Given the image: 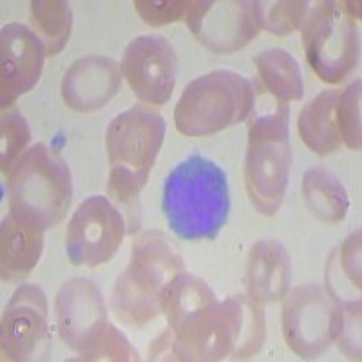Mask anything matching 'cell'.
<instances>
[{
  "label": "cell",
  "mask_w": 362,
  "mask_h": 362,
  "mask_svg": "<svg viewBox=\"0 0 362 362\" xmlns=\"http://www.w3.org/2000/svg\"><path fill=\"white\" fill-rule=\"evenodd\" d=\"M148 358H151V361H180L176 341H174V335L170 329L169 332H165L161 337H158L154 346H151Z\"/></svg>",
  "instance_id": "cell-29"
},
{
  "label": "cell",
  "mask_w": 362,
  "mask_h": 362,
  "mask_svg": "<svg viewBox=\"0 0 362 362\" xmlns=\"http://www.w3.org/2000/svg\"><path fill=\"white\" fill-rule=\"evenodd\" d=\"M73 13L64 0H38L31 2V24L35 33L42 38L47 54L64 49L71 35Z\"/></svg>",
  "instance_id": "cell-21"
},
{
  "label": "cell",
  "mask_w": 362,
  "mask_h": 362,
  "mask_svg": "<svg viewBox=\"0 0 362 362\" xmlns=\"http://www.w3.org/2000/svg\"><path fill=\"white\" fill-rule=\"evenodd\" d=\"M54 313L60 337L76 354H82L109 322L102 292L83 277H74L60 288Z\"/></svg>",
  "instance_id": "cell-14"
},
{
  "label": "cell",
  "mask_w": 362,
  "mask_h": 362,
  "mask_svg": "<svg viewBox=\"0 0 362 362\" xmlns=\"http://www.w3.org/2000/svg\"><path fill=\"white\" fill-rule=\"evenodd\" d=\"M122 73L138 98L151 105H163L176 86V51L160 35H141L127 45Z\"/></svg>",
  "instance_id": "cell-12"
},
{
  "label": "cell",
  "mask_w": 362,
  "mask_h": 362,
  "mask_svg": "<svg viewBox=\"0 0 362 362\" xmlns=\"http://www.w3.org/2000/svg\"><path fill=\"white\" fill-rule=\"evenodd\" d=\"M337 300L335 341L350 358L361 357V299Z\"/></svg>",
  "instance_id": "cell-26"
},
{
  "label": "cell",
  "mask_w": 362,
  "mask_h": 362,
  "mask_svg": "<svg viewBox=\"0 0 362 362\" xmlns=\"http://www.w3.org/2000/svg\"><path fill=\"white\" fill-rule=\"evenodd\" d=\"M337 127L341 140L350 148L361 151V80L358 78L339 95Z\"/></svg>",
  "instance_id": "cell-25"
},
{
  "label": "cell",
  "mask_w": 362,
  "mask_h": 362,
  "mask_svg": "<svg viewBox=\"0 0 362 362\" xmlns=\"http://www.w3.org/2000/svg\"><path fill=\"white\" fill-rule=\"evenodd\" d=\"M165 138V119L153 109L134 105L116 116L105 132L111 174L107 189L116 203L129 205L148 180Z\"/></svg>",
  "instance_id": "cell-5"
},
{
  "label": "cell",
  "mask_w": 362,
  "mask_h": 362,
  "mask_svg": "<svg viewBox=\"0 0 362 362\" xmlns=\"http://www.w3.org/2000/svg\"><path fill=\"white\" fill-rule=\"evenodd\" d=\"M303 196L310 214L325 223H339L344 219L350 199L334 173L325 167L308 170L303 177Z\"/></svg>",
  "instance_id": "cell-19"
},
{
  "label": "cell",
  "mask_w": 362,
  "mask_h": 362,
  "mask_svg": "<svg viewBox=\"0 0 362 362\" xmlns=\"http://www.w3.org/2000/svg\"><path fill=\"white\" fill-rule=\"evenodd\" d=\"M290 259L283 245L272 239L254 245L247 263V286L252 300L268 305L283 299L290 286Z\"/></svg>",
  "instance_id": "cell-16"
},
{
  "label": "cell",
  "mask_w": 362,
  "mask_h": 362,
  "mask_svg": "<svg viewBox=\"0 0 362 362\" xmlns=\"http://www.w3.org/2000/svg\"><path fill=\"white\" fill-rule=\"evenodd\" d=\"M183 259L161 232H144L134 239L127 270L112 292V312L119 321L145 326L161 312L163 293L183 272Z\"/></svg>",
  "instance_id": "cell-3"
},
{
  "label": "cell",
  "mask_w": 362,
  "mask_h": 362,
  "mask_svg": "<svg viewBox=\"0 0 362 362\" xmlns=\"http://www.w3.org/2000/svg\"><path fill=\"white\" fill-rule=\"evenodd\" d=\"M2 354L9 361H38L49 351V308L40 286L22 284L2 315Z\"/></svg>",
  "instance_id": "cell-10"
},
{
  "label": "cell",
  "mask_w": 362,
  "mask_h": 362,
  "mask_svg": "<svg viewBox=\"0 0 362 362\" xmlns=\"http://www.w3.org/2000/svg\"><path fill=\"white\" fill-rule=\"evenodd\" d=\"M264 89L281 102L300 100L305 95L299 62L284 49H267L255 58Z\"/></svg>",
  "instance_id": "cell-20"
},
{
  "label": "cell",
  "mask_w": 362,
  "mask_h": 362,
  "mask_svg": "<svg viewBox=\"0 0 362 362\" xmlns=\"http://www.w3.org/2000/svg\"><path fill=\"white\" fill-rule=\"evenodd\" d=\"M125 235L124 216L103 196H90L74 210L66 234L67 257L76 267L112 259Z\"/></svg>",
  "instance_id": "cell-8"
},
{
  "label": "cell",
  "mask_w": 362,
  "mask_h": 362,
  "mask_svg": "<svg viewBox=\"0 0 362 362\" xmlns=\"http://www.w3.org/2000/svg\"><path fill=\"white\" fill-rule=\"evenodd\" d=\"M192 2L187 0H169V2H156V0H136L134 8L141 21L148 25L173 24L190 9Z\"/></svg>",
  "instance_id": "cell-27"
},
{
  "label": "cell",
  "mask_w": 362,
  "mask_h": 362,
  "mask_svg": "<svg viewBox=\"0 0 362 362\" xmlns=\"http://www.w3.org/2000/svg\"><path fill=\"white\" fill-rule=\"evenodd\" d=\"M8 189L13 218L42 230L62 221L73 198L69 167L44 144L33 145L13 165Z\"/></svg>",
  "instance_id": "cell-4"
},
{
  "label": "cell",
  "mask_w": 362,
  "mask_h": 362,
  "mask_svg": "<svg viewBox=\"0 0 362 362\" xmlns=\"http://www.w3.org/2000/svg\"><path fill=\"white\" fill-rule=\"evenodd\" d=\"M358 2H315L310 4L303 24L306 60L317 76L339 83L357 67L361 54Z\"/></svg>",
  "instance_id": "cell-7"
},
{
  "label": "cell",
  "mask_w": 362,
  "mask_h": 362,
  "mask_svg": "<svg viewBox=\"0 0 362 362\" xmlns=\"http://www.w3.org/2000/svg\"><path fill=\"white\" fill-rule=\"evenodd\" d=\"M187 25L214 53H234L254 40L261 29L255 2L247 0L192 2L187 11Z\"/></svg>",
  "instance_id": "cell-11"
},
{
  "label": "cell",
  "mask_w": 362,
  "mask_h": 362,
  "mask_svg": "<svg viewBox=\"0 0 362 362\" xmlns=\"http://www.w3.org/2000/svg\"><path fill=\"white\" fill-rule=\"evenodd\" d=\"M339 255V268L342 276L350 279L351 286L361 290V232L357 230L348 238Z\"/></svg>",
  "instance_id": "cell-28"
},
{
  "label": "cell",
  "mask_w": 362,
  "mask_h": 362,
  "mask_svg": "<svg viewBox=\"0 0 362 362\" xmlns=\"http://www.w3.org/2000/svg\"><path fill=\"white\" fill-rule=\"evenodd\" d=\"M254 98V86L243 74L225 69L206 73L181 93L174 111L176 129L185 136L214 134L247 119Z\"/></svg>",
  "instance_id": "cell-6"
},
{
  "label": "cell",
  "mask_w": 362,
  "mask_h": 362,
  "mask_svg": "<svg viewBox=\"0 0 362 362\" xmlns=\"http://www.w3.org/2000/svg\"><path fill=\"white\" fill-rule=\"evenodd\" d=\"M337 300L321 286H299L283 308V332L288 346L300 357H319L335 341Z\"/></svg>",
  "instance_id": "cell-9"
},
{
  "label": "cell",
  "mask_w": 362,
  "mask_h": 362,
  "mask_svg": "<svg viewBox=\"0 0 362 362\" xmlns=\"http://www.w3.org/2000/svg\"><path fill=\"white\" fill-rule=\"evenodd\" d=\"M78 358L80 361H140L127 337L111 322H107L98 337L82 354H78Z\"/></svg>",
  "instance_id": "cell-24"
},
{
  "label": "cell",
  "mask_w": 362,
  "mask_h": 362,
  "mask_svg": "<svg viewBox=\"0 0 362 362\" xmlns=\"http://www.w3.org/2000/svg\"><path fill=\"white\" fill-rule=\"evenodd\" d=\"M119 71L122 67L107 57H86L74 62L64 76V102L73 111H98L118 93Z\"/></svg>",
  "instance_id": "cell-15"
},
{
  "label": "cell",
  "mask_w": 362,
  "mask_h": 362,
  "mask_svg": "<svg viewBox=\"0 0 362 362\" xmlns=\"http://www.w3.org/2000/svg\"><path fill=\"white\" fill-rule=\"evenodd\" d=\"M261 29L274 35H288L303 28L310 2H255Z\"/></svg>",
  "instance_id": "cell-22"
},
{
  "label": "cell",
  "mask_w": 362,
  "mask_h": 362,
  "mask_svg": "<svg viewBox=\"0 0 362 362\" xmlns=\"http://www.w3.org/2000/svg\"><path fill=\"white\" fill-rule=\"evenodd\" d=\"M45 45L28 25L13 22L0 33V103L9 109L21 95L37 86L44 69Z\"/></svg>",
  "instance_id": "cell-13"
},
{
  "label": "cell",
  "mask_w": 362,
  "mask_h": 362,
  "mask_svg": "<svg viewBox=\"0 0 362 362\" xmlns=\"http://www.w3.org/2000/svg\"><path fill=\"white\" fill-rule=\"evenodd\" d=\"M254 107L248 125L245 183L252 205L264 216H274L288 189L290 153L288 103L272 96L254 82Z\"/></svg>",
  "instance_id": "cell-1"
},
{
  "label": "cell",
  "mask_w": 362,
  "mask_h": 362,
  "mask_svg": "<svg viewBox=\"0 0 362 362\" xmlns=\"http://www.w3.org/2000/svg\"><path fill=\"white\" fill-rule=\"evenodd\" d=\"M44 232L37 225L6 216L0 226L2 279L22 281L31 274L44 248Z\"/></svg>",
  "instance_id": "cell-17"
},
{
  "label": "cell",
  "mask_w": 362,
  "mask_h": 362,
  "mask_svg": "<svg viewBox=\"0 0 362 362\" xmlns=\"http://www.w3.org/2000/svg\"><path fill=\"white\" fill-rule=\"evenodd\" d=\"M0 129H2V132H0V136H2V140H0V151H2L0 163H2V173L9 174L13 165L21 160L24 148L31 141V131H29V125L24 116L15 107L4 109Z\"/></svg>",
  "instance_id": "cell-23"
},
{
  "label": "cell",
  "mask_w": 362,
  "mask_h": 362,
  "mask_svg": "<svg viewBox=\"0 0 362 362\" xmlns=\"http://www.w3.org/2000/svg\"><path fill=\"white\" fill-rule=\"evenodd\" d=\"M339 90H322L303 109L299 116V134L306 147L319 156H326L341 148L337 127Z\"/></svg>",
  "instance_id": "cell-18"
},
{
  "label": "cell",
  "mask_w": 362,
  "mask_h": 362,
  "mask_svg": "<svg viewBox=\"0 0 362 362\" xmlns=\"http://www.w3.org/2000/svg\"><path fill=\"white\" fill-rule=\"evenodd\" d=\"M163 214L181 239H214L230 210L225 170L202 154H192L165 177Z\"/></svg>",
  "instance_id": "cell-2"
}]
</instances>
